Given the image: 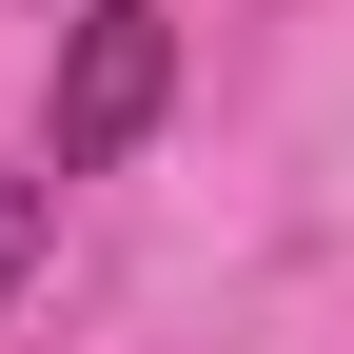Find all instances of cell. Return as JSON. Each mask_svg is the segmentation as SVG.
I'll return each instance as SVG.
<instances>
[{"label": "cell", "mask_w": 354, "mask_h": 354, "mask_svg": "<svg viewBox=\"0 0 354 354\" xmlns=\"http://www.w3.org/2000/svg\"><path fill=\"white\" fill-rule=\"evenodd\" d=\"M177 99V0H79L59 39V99H39V177H118Z\"/></svg>", "instance_id": "1"}, {"label": "cell", "mask_w": 354, "mask_h": 354, "mask_svg": "<svg viewBox=\"0 0 354 354\" xmlns=\"http://www.w3.org/2000/svg\"><path fill=\"white\" fill-rule=\"evenodd\" d=\"M39 236H59V177H0V295L39 276Z\"/></svg>", "instance_id": "2"}]
</instances>
